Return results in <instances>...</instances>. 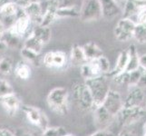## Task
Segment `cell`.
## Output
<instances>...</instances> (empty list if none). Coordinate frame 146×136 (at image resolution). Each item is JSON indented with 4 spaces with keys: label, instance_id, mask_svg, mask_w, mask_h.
Listing matches in <instances>:
<instances>
[{
    "label": "cell",
    "instance_id": "6da1fadb",
    "mask_svg": "<svg viewBox=\"0 0 146 136\" xmlns=\"http://www.w3.org/2000/svg\"><path fill=\"white\" fill-rule=\"evenodd\" d=\"M46 103L53 112L64 115L69 112V92L64 87H56L49 92Z\"/></svg>",
    "mask_w": 146,
    "mask_h": 136
},
{
    "label": "cell",
    "instance_id": "7a4b0ae2",
    "mask_svg": "<svg viewBox=\"0 0 146 136\" xmlns=\"http://www.w3.org/2000/svg\"><path fill=\"white\" fill-rule=\"evenodd\" d=\"M110 62L109 60L103 55L95 60L87 61L80 66L82 77L84 81L89 79H93L101 75H106L110 73Z\"/></svg>",
    "mask_w": 146,
    "mask_h": 136
},
{
    "label": "cell",
    "instance_id": "3957f363",
    "mask_svg": "<svg viewBox=\"0 0 146 136\" xmlns=\"http://www.w3.org/2000/svg\"><path fill=\"white\" fill-rule=\"evenodd\" d=\"M72 98L74 104L82 111L94 110V103L88 87L84 82H74L72 85Z\"/></svg>",
    "mask_w": 146,
    "mask_h": 136
},
{
    "label": "cell",
    "instance_id": "277c9868",
    "mask_svg": "<svg viewBox=\"0 0 146 136\" xmlns=\"http://www.w3.org/2000/svg\"><path fill=\"white\" fill-rule=\"evenodd\" d=\"M84 83L92 94L95 109L103 103L110 91L108 78L106 75H101L98 77L86 80Z\"/></svg>",
    "mask_w": 146,
    "mask_h": 136
},
{
    "label": "cell",
    "instance_id": "5b68a950",
    "mask_svg": "<svg viewBox=\"0 0 146 136\" xmlns=\"http://www.w3.org/2000/svg\"><path fill=\"white\" fill-rule=\"evenodd\" d=\"M146 114V111L143 106L124 108L120 111L115 116V122H117L122 127H129L131 125L138 123Z\"/></svg>",
    "mask_w": 146,
    "mask_h": 136
},
{
    "label": "cell",
    "instance_id": "8992f818",
    "mask_svg": "<svg viewBox=\"0 0 146 136\" xmlns=\"http://www.w3.org/2000/svg\"><path fill=\"white\" fill-rule=\"evenodd\" d=\"M78 17L83 22L97 21L102 18V11L98 0H84L79 9Z\"/></svg>",
    "mask_w": 146,
    "mask_h": 136
},
{
    "label": "cell",
    "instance_id": "52a82bcc",
    "mask_svg": "<svg viewBox=\"0 0 146 136\" xmlns=\"http://www.w3.org/2000/svg\"><path fill=\"white\" fill-rule=\"evenodd\" d=\"M21 109L28 122L44 132L48 127V118L42 110L31 105H21Z\"/></svg>",
    "mask_w": 146,
    "mask_h": 136
},
{
    "label": "cell",
    "instance_id": "ba28073f",
    "mask_svg": "<svg viewBox=\"0 0 146 136\" xmlns=\"http://www.w3.org/2000/svg\"><path fill=\"white\" fill-rule=\"evenodd\" d=\"M32 24L33 23L27 17L24 8L19 7L16 21H15L13 27L10 28V30H12L15 34H17V36H19L24 40L31 34L34 28L32 27Z\"/></svg>",
    "mask_w": 146,
    "mask_h": 136
},
{
    "label": "cell",
    "instance_id": "9c48e42d",
    "mask_svg": "<svg viewBox=\"0 0 146 136\" xmlns=\"http://www.w3.org/2000/svg\"><path fill=\"white\" fill-rule=\"evenodd\" d=\"M135 25L136 24L131 19L123 17L120 19L113 29V34L116 40L120 42H127L133 39Z\"/></svg>",
    "mask_w": 146,
    "mask_h": 136
},
{
    "label": "cell",
    "instance_id": "30bf717a",
    "mask_svg": "<svg viewBox=\"0 0 146 136\" xmlns=\"http://www.w3.org/2000/svg\"><path fill=\"white\" fill-rule=\"evenodd\" d=\"M43 64L50 69H64L68 64V56L63 51H50L43 56Z\"/></svg>",
    "mask_w": 146,
    "mask_h": 136
},
{
    "label": "cell",
    "instance_id": "8fae6325",
    "mask_svg": "<svg viewBox=\"0 0 146 136\" xmlns=\"http://www.w3.org/2000/svg\"><path fill=\"white\" fill-rule=\"evenodd\" d=\"M101 105L115 119V116L123 107V100L120 93L110 89L106 97Z\"/></svg>",
    "mask_w": 146,
    "mask_h": 136
},
{
    "label": "cell",
    "instance_id": "7c38bea8",
    "mask_svg": "<svg viewBox=\"0 0 146 136\" xmlns=\"http://www.w3.org/2000/svg\"><path fill=\"white\" fill-rule=\"evenodd\" d=\"M18 5L16 2H9L0 7V22L6 29H10L16 21L18 11Z\"/></svg>",
    "mask_w": 146,
    "mask_h": 136
},
{
    "label": "cell",
    "instance_id": "4fadbf2b",
    "mask_svg": "<svg viewBox=\"0 0 146 136\" xmlns=\"http://www.w3.org/2000/svg\"><path fill=\"white\" fill-rule=\"evenodd\" d=\"M144 70L142 67H139L137 70H134L132 72H123L116 76L113 77V81L119 84H127V85H133L136 86Z\"/></svg>",
    "mask_w": 146,
    "mask_h": 136
},
{
    "label": "cell",
    "instance_id": "5bb4252c",
    "mask_svg": "<svg viewBox=\"0 0 146 136\" xmlns=\"http://www.w3.org/2000/svg\"><path fill=\"white\" fill-rule=\"evenodd\" d=\"M101 6L102 17L111 20L121 14L122 9L117 5L114 0H98Z\"/></svg>",
    "mask_w": 146,
    "mask_h": 136
},
{
    "label": "cell",
    "instance_id": "9a60e30c",
    "mask_svg": "<svg viewBox=\"0 0 146 136\" xmlns=\"http://www.w3.org/2000/svg\"><path fill=\"white\" fill-rule=\"evenodd\" d=\"M145 95L143 89L135 86L128 93L127 96L123 100V107L131 108L142 106V103L144 102Z\"/></svg>",
    "mask_w": 146,
    "mask_h": 136
},
{
    "label": "cell",
    "instance_id": "2e32d148",
    "mask_svg": "<svg viewBox=\"0 0 146 136\" xmlns=\"http://www.w3.org/2000/svg\"><path fill=\"white\" fill-rule=\"evenodd\" d=\"M144 7H146V2H141L139 0H127L122 9L123 18L131 19L134 22L138 13Z\"/></svg>",
    "mask_w": 146,
    "mask_h": 136
},
{
    "label": "cell",
    "instance_id": "e0dca14e",
    "mask_svg": "<svg viewBox=\"0 0 146 136\" xmlns=\"http://www.w3.org/2000/svg\"><path fill=\"white\" fill-rule=\"evenodd\" d=\"M94 122L95 124L97 125L99 130L107 129V127L111 124V123L114 121V117L112 116L106 110H105L102 105H99L94 110Z\"/></svg>",
    "mask_w": 146,
    "mask_h": 136
},
{
    "label": "cell",
    "instance_id": "ac0fdd59",
    "mask_svg": "<svg viewBox=\"0 0 146 136\" xmlns=\"http://www.w3.org/2000/svg\"><path fill=\"white\" fill-rule=\"evenodd\" d=\"M0 103L2 104V106L10 116H14L17 113V111L21 108V102L15 94L0 98Z\"/></svg>",
    "mask_w": 146,
    "mask_h": 136
},
{
    "label": "cell",
    "instance_id": "d6986e66",
    "mask_svg": "<svg viewBox=\"0 0 146 136\" xmlns=\"http://www.w3.org/2000/svg\"><path fill=\"white\" fill-rule=\"evenodd\" d=\"M24 10L32 23L36 24V26H39L41 24L44 15V7L41 2L33 3L29 5V6L24 7Z\"/></svg>",
    "mask_w": 146,
    "mask_h": 136
},
{
    "label": "cell",
    "instance_id": "ffe728a7",
    "mask_svg": "<svg viewBox=\"0 0 146 136\" xmlns=\"http://www.w3.org/2000/svg\"><path fill=\"white\" fill-rule=\"evenodd\" d=\"M5 45L10 49H18L23 46V38H21L17 34H15L12 30L7 29L5 31L3 36L0 38Z\"/></svg>",
    "mask_w": 146,
    "mask_h": 136
},
{
    "label": "cell",
    "instance_id": "44dd1931",
    "mask_svg": "<svg viewBox=\"0 0 146 136\" xmlns=\"http://www.w3.org/2000/svg\"><path fill=\"white\" fill-rule=\"evenodd\" d=\"M127 64H128V50L126 49L119 54L113 70V71H110V73L106 75L113 78L114 76H116V75L125 72V70H126V67H127Z\"/></svg>",
    "mask_w": 146,
    "mask_h": 136
},
{
    "label": "cell",
    "instance_id": "7402d4cb",
    "mask_svg": "<svg viewBox=\"0 0 146 136\" xmlns=\"http://www.w3.org/2000/svg\"><path fill=\"white\" fill-rule=\"evenodd\" d=\"M82 48H83V51L84 53L85 58H86L87 61L95 60V59H97L104 55L103 50L101 49L94 42H92V41L84 44L82 46Z\"/></svg>",
    "mask_w": 146,
    "mask_h": 136
},
{
    "label": "cell",
    "instance_id": "603a6c76",
    "mask_svg": "<svg viewBox=\"0 0 146 136\" xmlns=\"http://www.w3.org/2000/svg\"><path fill=\"white\" fill-rule=\"evenodd\" d=\"M21 55L24 61L28 63L30 65L39 67L43 64V56L41 54H37L25 47L21 48Z\"/></svg>",
    "mask_w": 146,
    "mask_h": 136
},
{
    "label": "cell",
    "instance_id": "cb8c5ba5",
    "mask_svg": "<svg viewBox=\"0 0 146 136\" xmlns=\"http://www.w3.org/2000/svg\"><path fill=\"white\" fill-rule=\"evenodd\" d=\"M33 36L36 37L38 41L41 42L44 45L49 43L52 37V31L50 27H43V26H36L33 28L31 33Z\"/></svg>",
    "mask_w": 146,
    "mask_h": 136
},
{
    "label": "cell",
    "instance_id": "d4e9b609",
    "mask_svg": "<svg viewBox=\"0 0 146 136\" xmlns=\"http://www.w3.org/2000/svg\"><path fill=\"white\" fill-rule=\"evenodd\" d=\"M128 64L125 72H132L140 67V56L138 54L136 46L131 44L128 47Z\"/></svg>",
    "mask_w": 146,
    "mask_h": 136
},
{
    "label": "cell",
    "instance_id": "484cf974",
    "mask_svg": "<svg viewBox=\"0 0 146 136\" xmlns=\"http://www.w3.org/2000/svg\"><path fill=\"white\" fill-rule=\"evenodd\" d=\"M14 73L20 80H27L31 76V65L24 60L18 61L14 67Z\"/></svg>",
    "mask_w": 146,
    "mask_h": 136
},
{
    "label": "cell",
    "instance_id": "4316f807",
    "mask_svg": "<svg viewBox=\"0 0 146 136\" xmlns=\"http://www.w3.org/2000/svg\"><path fill=\"white\" fill-rule=\"evenodd\" d=\"M69 60L74 65H78V66H81L82 64L87 62L81 45L79 44L73 45L71 49V53H70L69 55Z\"/></svg>",
    "mask_w": 146,
    "mask_h": 136
},
{
    "label": "cell",
    "instance_id": "83f0119b",
    "mask_svg": "<svg viewBox=\"0 0 146 136\" xmlns=\"http://www.w3.org/2000/svg\"><path fill=\"white\" fill-rule=\"evenodd\" d=\"M44 46V45L41 42L38 41V40L35 36H33L32 34H30V36H28L26 39H24L22 47L29 49V50H31V51H34L37 54H41Z\"/></svg>",
    "mask_w": 146,
    "mask_h": 136
},
{
    "label": "cell",
    "instance_id": "f1b7e54d",
    "mask_svg": "<svg viewBox=\"0 0 146 136\" xmlns=\"http://www.w3.org/2000/svg\"><path fill=\"white\" fill-rule=\"evenodd\" d=\"M14 61L9 55H3L0 57V74L3 75H9L14 72Z\"/></svg>",
    "mask_w": 146,
    "mask_h": 136
},
{
    "label": "cell",
    "instance_id": "f546056e",
    "mask_svg": "<svg viewBox=\"0 0 146 136\" xmlns=\"http://www.w3.org/2000/svg\"><path fill=\"white\" fill-rule=\"evenodd\" d=\"M133 38L141 44H146V24L135 25Z\"/></svg>",
    "mask_w": 146,
    "mask_h": 136
},
{
    "label": "cell",
    "instance_id": "4dcf8cb0",
    "mask_svg": "<svg viewBox=\"0 0 146 136\" xmlns=\"http://www.w3.org/2000/svg\"><path fill=\"white\" fill-rule=\"evenodd\" d=\"M79 16V10L76 9L75 6L62 7L57 9V18L61 17H73Z\"/></svg>",
    "mask_w": 146,
    "mask_h": 136
},
{
    "label": "cell",
    "instance_id": "1f68e13d",
    "mask_svg": "<svg viewBox=\"0 0 146 136\" xmlns=\"http://www.w3.org/2000/svg\"><path fill=\"white\" fill-rule=\"evenodd\" d=\"M68 133L65 128L62 126H52L47 127L44 131L41 136H64Z\"/></svg>",
    "mask_w": 146,
    "mask_h": 136
},
{
    "label": "cell",
    "instance_id": "d6a6232c",
    "mask_svg": "<svg viewBox=\"0 0 146 136\" xmlns=\"http://www.w3.org/2000/svg\"><path fill=\"white\" fill-rule=\"evenodd\" d=\"M12 94H15V92L11 84L7 79L0 78V98L7 96Z\"/></svg>",
    "mask_w": 146,
    "mask_h": 136
},
{
    "label": "cell",
    "instance_id": "836d02e7",
    "mask_svg": "<svg viewBox=\"0 0 146 136\" xmlns=\"http://www.w3.org/2000/svg\"><path fill=\"white\" fill-rule=\"evenodd\" d=\"M135 24H146V7H144L135 17Z\"/></svg>",
    "mask_w": 146,
    "mask_h": 136
},
{
    "label": "cell",
    "instance_id": "e575fe53",
    "mask_svg": "<svg viewBox=\"0 0 146 136\" xmlns=\"http://www.w3.org/2000/svg\"><path fill=\"white\" fill-rule=\"evenodd\" d=\"M52 2H54L57 6L58 8L62 7H68L74 6V0H51Z\"/></svg>",
    "mask_w": 146,
    "mask_h": 136
},
{
    "label": "cell",
    "instance_id": "d590c367",
    "mask_svg": "<svg viewBox=\"0 0 146 136\" xmlns=\"http://www.w3.org/2000/svg\"><path fill=\"white\" fill-rule=\"evenodd\" d=\"M117 136H138V135L133 130L128 127H123V129L120 131V133H118Z\"/></svg>",
    "mask_w": 146,
    "mask_h": 136
},
{
    "label": "cell",
    "instance_id": "8d00e7d4",
    "mask_svg": "<svg viewBox=\"0 0 146 136\" xmlns=\"http://www.w3.org/2000/svg\"><path fill=\"white\" fill-rule=\"evenodd\" d=\"M89 136H114V134L108 129L98 130L95 133L90 134Z\"/></svg>",
    "mask_w": 146,
    "mask_h": 136
},
{
    "label": "cell",
    "instance_id": "74e56055",
    "mask_svg": "<svg viewBox=\"0 0 146 136\" xmlns=\"http://www.w3.org/2000/svg\"><path fill=\"white\" fill-rule=\"evenodd\" d=\"M136 86L141 89H146V71H144L141 75Z\"/></svg>",
    "mask_w": 146,
    "mask_h": 136
},
{
    "label": "cell",
    "instance_id": "f35d334b",
    "mask_svg": "<svg viewBox=\"0 0 146 136\" xmlns=\"http://www.w3.org/2000/svg\"><path fill=\"white\" fill-rule=\"evenodd\" d=\"M15 136H35L33 133H31L29 131L24 129V128H18L14 133Z\"/></svg>",
    "mask_w": 146,
    "mask_h": 136
},
{
    "label": "cell",
    "instance_id": "ab89813d",
    "mask_svg": "<svg viewBox=\"0 0 146 136\" xmlns=\"http://www.w3.org/2000/svg\"><path fill=\"white\" fill-rule=\"evenodd\" d=\"M36 2H39V0H17L16 3L18 5V7L24 8V7L29 6V5L36 3Z\"/></svg>",
    "mask_w": 146,
    "mask_h": 136
},
{
    "label": "cell",
    "instance_id": "60d3db41",
    "mask_svg": "<svg viewBox=\"0 0 146 136\" xmlns=\"http://www.w3.org/2000/svg\"><path fill=\"white\" fill-rule=\"evenodd\" d=\"M140 66L146 71V54L140 56Z\"/></svg>",
    "mask_w": 146,
    "mask_h": 136
},
{
    "label": "cell",
    "instance_id": "b9f144b4",
    "mask_svg": "<svg viewBox=\"0 0 146 136\" xmlns=\"http://www.w3.org/2000/svg\"><path fill=\"white\" fill-rule=\"evenodd\" d=\"M0 136H15V134L11 131L2 128V129H0Z\"/></svg>",
    "mask_w": 146,
    "mask_h": 136
},
{
    "label": "cell",
    "instance_id": "7bdbcfd3",
    "mask_svg": "<svg viewBox=\"0 0 146 136\" xmlns=\"http://www.w3.org/2000/svg\"><path fill=\"white\" fill-rule=\"evenodd\" d=\"M7 49V47L5 45V44L2 41H0V57L3 56L4 54L6 53Z\"/></svg>",
    "mask_w": 146,
    "mask_h": 136
},
{
    "label": "cell",
    "instance_id": "ee69618b",
    "mask_svg": "<svg viewBox=\"0 0 146 136\" xmlns=\"http://www.w3.org/2000/svg\"><path fill=\"white\" fill-rule=\"evenodd\" d=\"M6 27H4V25L0 22V38H1V36H3V34L5 33V31H6Z\"/></svg>",
    "mask_w": 146,
    "mask_h": 136
},
{
    "label": "cell",
    "instance_id": "f6af8a7d",
    "mask_svg": "<svg viewBox=\"0 0 146 136\" xmlns=\"http://www.w3.org/2000/svg\"><path fill=\"white\" fill-rule=\"evenodd\" d=\"M115 2L117 3V5L120 7V5H123L122 6V9H123V6H124V4H125V2L127 1V0H114ZM121 8V7H120Z\"/></svg>",
    "mask_w": 146,
    "mask_h": 136
},
{
    "label": "cell",
    "instance_id": "bcb514c9",
    "mask_svg": "<svg viewBox=\"0 0 146 136\" xmlns=\"http://www.w3.org/2000/svg\"><path fill=\"white\" fill-rule=\"evenodd\" d=\"M9 2H12V1H11V0H0V7H3L4 5L9 3Z\"/></svg>",
    "mask_w": 146,
    "mask_h": 136
},
{
    "label": "cell",
    "instance_id": "7dc6e473",
    "mask_svg": "<svg viewBox=\"0 0 146 136\" xmlns=\"http://www.w3.org/2000/svg\"><path fill=\"white\" fill-rule=\"evenodd\" d=\"M142 136H146V122L144 123L143 126V135Z\"/></svg>",
    "mask_w": 146,
    "mask_h": 136
},
{
    "label": "cell",
    "instance_id": "c3c4849f",
    "mask_svg": "<svg viewBox=\"0 0 146 136\" xmlns=\"http://www.w3.org/2000/svg\"><path fill=\"white\" fill-rule=\"evenodd\" d=\"M64 136H75V135H74V134H71V133H68L66 135H64Z\"/></svg>",
    "mask_w": 146,
    "mask_h": 136
},
{
    "label": "cell",
    "instance_id": "681fc988",
    "mask_svg": "<svg viewBox=\"0 0 146 136\" xmlns=\"http://www.w3.org/2000/svg\"><path fill=\"white\" fill-rule=\"evenodd\" d=\"M139 1H141V2H146V0H139Z\"/></svg>",
    "mask_w": 146,
    "mask_h": 136
},
{
    "label": "cell",
    "instance_id": "f907efd6",
    "mask_svg": "<svg viewBox=\"0 0 146 136\" xmlns=\"http://www.w3.org/2000/svg\"><path fill=\"white\" fill-rule=\"evenodd\" d=\"M11 1H12V2H17V0H11Z\"/></svg>",
    "mask_w": 146,
    "mask_h": 136
},
{
    "label": "cell",
    "instance_id": "816d5d0a",
    "mask_svg": "<svg viewBox=\"0 0 146 136\" xmlns=\"http://www.w3.org/2000/svg\"><path fill=\"white\" fill-rule=\"evenodd\" d=\"M144 109H145V111H146V104H145V108H144Z\"/></svg>",
    "mask_w": 146,
    "mask_h": 136
},
{
    "label": "cell",
    "instance_id": "f5cc1de1",
    "mask_svg": "<svg viewBox=\"0 0 146 136\" xmlns=\"http://www.w3.org/2000/svg\"><path fill=\"white\" fill-rule=\"evenodd\" d=\"M44 1H46V0H44Z\"/></svg>",
    "mask_w": 146,
    "mask_h": 136
}]
</instances>
